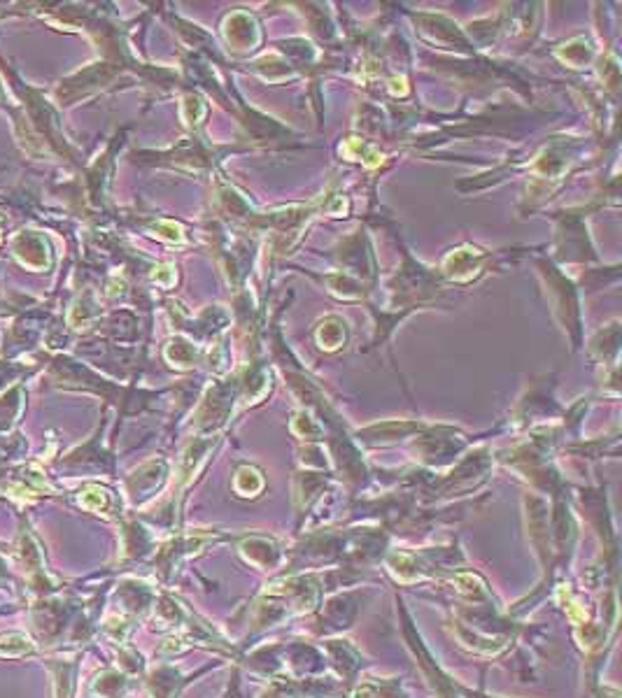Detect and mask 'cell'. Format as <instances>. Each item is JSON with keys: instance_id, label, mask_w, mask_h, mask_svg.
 Masks as SVG:
<instances>
[{"instance_id": "5", "label": "cell", "mask_w": 622, "mask_h": 698, "mask_svg": "<svg viewBox=\"0 0 622 698\" xmlns=\"http://www.w3.org/2000/svg\"><path fill=\"white\" fill-rule=\"evenodd\" d=\"M189 682L191 678H180V672L176 668H161L149 678V687H152L155 698H178Z\"/></svg>"}, {"instance_id": "3", "label": "cell", "mask_w": 622, "mask_h": 698, "mask_svg": "<svg viewBox=\"0 0 622 698\" xmlns=\"http://www.w3.org/2000/svg\"><path fill=\"white\" fill-rule=\"evenodd\" d=\"M240 555L245 557L247 564L257 566V570H276L285 559V552L268 538H264L261 542L245 540L240 545Z\"/></svg>"}, {"instance_id": "2", "label": "cell", "mask_w": 622, "mask_h": 698, "mask_svg": "<svg viewBox=\"0 0 622 698\" xmlns=\"http://www.w3.org/2000/svg\"><path fill=\"white\" fill-rule=\"evenodd\" d=\"M322 652H325L329 668L336 670V678L353 687L364 661L357 647L345 638H325L322 640Z\"/></svg>"}, {"instance_id": "1", "label": "cell", "mask_w": 622, "mask_h": 698, "mask_svg": "<svg viewBox=\"0 0 622 698\" xmlns=\"http://www.w3.org/2000/svg\"><path fill=\"white\" fill-rule=\"evenodd\" d=\"M364 596H366L364 589H347L329 598V601L322 606V612H313L310 634L317 638H329L351 629L364 604Z\"/></svg>"}, {"instance_id": "4", "label": "cell", "mask_w": 622, "mask_h": 698, "mask_svg": "<svg viewBox=\"0 0 622 698\" xmlns=\"http://www.w3.org/2000/svg\"><path fill=\"white\" fill-rule=\"evenodd\" d=\"M347 698H408L404 678H364L355 682Z\"/></svg>"}]
</instances>
